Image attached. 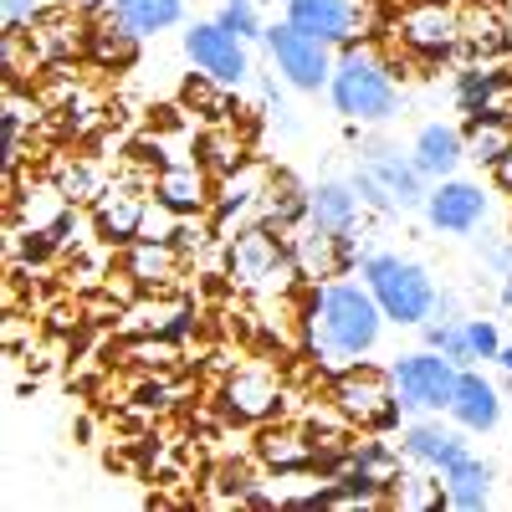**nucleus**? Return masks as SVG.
<instances>
[{"label": "nucleus", "mask_w": 512, "mask_h": 512, "mask_svg": "<svg viewBox=\"0 0 512 512\" xmlns=\"http://www.w3.org/2000/svg\"><path fill=\"white\" fill-rule=\"evenodd\" d=\"M216 21H221L226 31H236L241 41H262V31H267L262 11H256V0H221Z\"/></svg>", "instance_id": "nucleus-31"}, {"label": "nucleus", "mask_w": 512, "mask_h": 512, "mask_svg": "<svg viewBox=\"0 0 512 512\" xmlns=\"http://www.w3.org/2000/svg\"><path fill=\"white\" fill-rule=\"evenodd\" d=\"M497 364H502V369L512 374V338H507V344H502V354H497Z\"/></svg>", "instance_id": "nucleus-38"}, {"label": "nucleus", "mask_w": 512, "mask_h": 512, "mask_svg": "<svg viewBox=\"0 0 512 512\" xmlns=\"http://www.w3.org/2000/svg\"><path fill=\"white\" fill-rule=\"evenodd\" d=\"M328 98H333V113L349 118V123H390L400 113V103H405L395 62H384L369 41L338 47Z\"/></svg>", "instance_id": "nucleus-2"}, {"label": "nucleus", "mask_w": 512, "mask_h": 512, "mask_svg": "<svg viewBox=\"0 0 512 512\" xmlns=\"http://www.w3.org/2000/svg\"><path fill=\"white\" fill-rule=\"evenodd\" d=\"M200 149H205V164L216 169V175H236L241 169V139H231V134H205Z\"/></svg>", "instance_id": "nucleus-34"}, {"label": "nucleus", "mask_w": 512, "mask_h": 512, "mask_svg": "<svg viewBox=\"0 0 512 512\" xmlns=\"http://www.w3.org/2000/svg\"><path fill=\"white\" fill-rule=\"evenodd\" d=\"M282 400V379L267 364H241L226 379V415L231 420H267Z\"/></svg>", "instance_id": "nucleus-21"}, {"label": "nucleus", "mask_w": 512, "mask_h": 512, "mask_svg": "<svg viewBox=\"0 0 512 512\" xmlns=\"http://www.w3.org/2000/svg\"><path fill=\"white\" fill-rule=\"evenodd\" d=\"M267 195H272V185H267V175L262 169H236V175H221V185H216V200H210V231H216L221 241H231L236 231H246V226H256L267 216Z\"/></svg>", "instance_id": "nucleus-12"}, {"label": "nucleus", "mask_w": 512, "mask_h": 512, "mask_svg": "<svg viewBox=\"0 0 512 512\" xmlns=\"http://www.w3.org/2000/svg\"><path fill=\"white\" fill-rule=\"evenodd\" d=\"M57 185H62V195L72 200V205H93L98 195H103V180H98V169L93 164H62L57 169Z\"/></svg>", "instance_id": "nucleus-30"}, {"label": "nucleus", "mask_w": 512, "mask_h": 512, "mask_svg": "<svg viewBox=\"0 0 512 512\" xmlns=\"http://www.w3.org/2000/svg\"><path fill=\"white\" fill-rule=\"evenodd\" d=\"M333 410L344 415L359 431H390L400 425V400H395V384H390V364H349L333 374Z\"/></svg>", "instance_id": "nucleus-7"}, {"label": "nucleus", "mask_w": 512, "mask_h": 512, "mask_svg": "<svg viewBox=\"0 0 512 512\" xmlns=\"http://www.w3.org/2000/svg\"><path fill=\"white\" fill-rule=\"evenodd\" d=\"M441 487H446V507H456V512H482V507H492V492H497V466L472 451V456H461L456 466H446Z\"/></svg>", "instance_id": "nucleus-22"}, {"label": "nucleus", "mask_w": 512, "mask_h": 512, "mask_svg": "<svg viewBox=\"0 0 512 512\" xmlns=\"http://www.w3.org/2000/svg\"><path fill=\"white\" fill-rule=\"evenodd\" d=\"M108 6H118V0H108Z\"/></svg>", "instance_id": "nucleus-39"}, {"label": "nucleus", "mask_w": 512, "mask_h": 512, "mask_svg": "<svg viewBox=\"0 0 512 512\" xmlns=\"http://www.w3.org/2000/svg\"><path fill=\"white\" fill-rule=\"evenodd\" d=\"M420 344H425V349H441V354L456 359L461 369L477 364V359H472V338H466V318H425V323H420Z\"/></svg>", "instance_id": "nucleus-27"}, {"label": "nucleus", "mask_w": 512, "mask_h": 512, "mask_svg": "<svg viewBox=\"0 0 512 512\" xmlns=\"http://www.w3.org/2000/svg\"><path fill=\"white\" fill-rule=\"evenodd\" d=\"M190 0H118L113 16L134 31V36H159V31H175L185 21Z\"/></svg>", "instance_id": "nucleus-25"}, {"label": "nucleus", "mask_w": 512, "mask_h": 512, "mask_svg": "<svg viewBox=\"0 0 512 512\" xmlns=\"http://www.w3.org/2000/svg\"><path fill=\"white\" fill-rule=\"evenodd\" d=\"M139 41H144V36H134V31L113 16V26H98V31H93V57L108 62V67H128V62L139 57Z\"/></svg>", "instance_id": "nucleus-28"}, {"label": "nucleus", "mask_w": 512, "mask_h": 512, "mask_svg": "<svg viewBox=\"0 0 512 512\" xmlns=\"http://www.w3.org/2000/svg\"><path fill=\"white\" fill-rule=\"evenodd\" d=\"M466 338H472V359L477 364H497L507 338L497 333V318H466Z\"/></svg>", "instance_id": "nucleus-33"}, {"label": "nucleus", "mask_w": 512, "mask_h": 512, "mask_svg": "<svg viewBox=\"0 0 512 512\" xmlns=\"http://www.w3.org/2000/svg\"><path fill=\"white\" fill-rule=\"evenodd\" d=\"M390 492H395V502H400V507H410V512H420V507H446L441 472H431V477H420V472H400Z\"/></svg>", "instance_id": "nucleus-29"}, {"label": "nucleus", "mask_w": 512, "mask_h": 512, "mask_svg": "<svg viewBox=\"0 0 512 512\" xmlns=\"http://www.w3.org/2000/svg\"><path fill=\"white\" fill-rule=\"evenodd\" d=\"M384 308L374 303V292L354 277H333L318 282L308 292V308H303V328H308V349L323 369H349L359 359H369L384 338Z\"/></svg>", "instance_id": "nucleus-1"}, {"label": "nucleus", "mask_w": 512, "mask_h": 512, "mask_svg": "<svg viewBox=\"0 0 512 512\" xmlns=\"http://www.w3.org/2000/svg\"><path fill=\"white\" fill-rule=\"evenodd\" d=\"M492 180H497V190H502V195H512V149L492 164Z\"/></svg>", "instance_id": "nucleus-37"}, {"label": "nucleus", "mask_w": 512, "mask_h": 512, "mask_svg": "<svg viewBox=\"0 0 512 512\" xmlns=\"http://www.w3.org/2000/svg\"><path fill=\"white\" fill-rule=\"evenodd\" d=\"M466 159L492 169L507 149H512V113H492V118H466Z\"/></svg>", "instance_id": "nucleus-26"}, {"label": "nucleus", "mask_w": 512, "mask_h": 512, "mask_svg": "<svg viewBox=\"0 0 512 512\" xmlns=\"http://www.w3.org/2000/svg\"><path fill=\"white\" fill-rule=\"evenodd\" d=\"M139 405H154V410H164V405H169V384H164V379H154V384H139Z\"/></svg>", "instance_id": "nucleus-36"}, {"label": "nucleus", "mask_w": 512, "mask_h": 512, "mask_svg": "<svg viewBox=\"0 0 512 512\" xmlns=\"http://www.w3.org/2000/svg\"><path fill=\"white\" fill-rule=\"evenodd\" d=\"M364 216V200L354 190V180H318L308 190V226L328 231V236H354Z\"/></svg>", "instance_id": "nucleus-20"}, {"label": "nucleus", "mask_w": 512, "mask_h": 512, "mask_svg": "<svg viewBox=\"0 0 512 512\" xmlns=\"http://www.w3.org/2000/svg\"><path fill=\"white\" fill-rule=\"evenodd\" d=\"M400 456H410L425 472H446L461 456H472V431H461L456 420L441 425V415H420L400 431Z\"/></svg>", "instance_id": "nucleus-13"}, {"label": "nucleus", "mask_w": 512, "mask_h": 512, "mask_svg": "<svg viewBox=\"0 0 512 512\" xmlns=\"http://www.w3.org/2000/svg\"><path fill=\"white\" fill-rule=\"evenodd\" d=\"M41 16V0H6V31H31Z\"/></svg>", "instance_id": "nucleus-35"}, {"label": "nucleus", "mask_w": 512, "mask_h": 512, "mask_svg": "<svg viewBox=\"0 0 512 512\" xmlns=\"http://www.w3.org/2000/svg\"><path fill=\"white\" fill-rule=\"evenodd\" d=\"M359 282L374 292V303L384 308V318L395 328H420L436 313V297H441L431 267L415 262V256H400V251H364Z\"/></svg>", "instance_id": "nucleus-3"}, {"label": "nucleus", "mask_w": 512, "mask_h": 512, "mask_svg": "<svg viewBox=\"0 0 512 512\" xmlns=\"http://www.w3.org/2000/svg\"><path fill=\"white\" fill-rule=\"evenodd\" d=\"M410 154H415V164H420L425 180H451V175H461V164H466V134H461L456 123L431 118V123L415 128Z\"/></svg>", "instance_id": "nucleus-19"}, {"label": "nucleus", "mask_w": 512, "mask_h": 512, "mask_svg": "<svg viewBox=\"0 0 512 512\" xmlns=\"http://www.w3.org/2000/svg\"><path fill=\"white\" fill-rule=\"evenodd\" d=\"M282 16L328 47L359 41V0H282Z\"/></svg>", "instance_id": "nucleus-15"}, {"label": "nucleus", "mask_w": 512, "mask_h": 512, "mask_svg": "<svg viewBox=\"0 0 512 512\" xmlns=\"http://www.w3.org/2000/svg\"><path fill=\"white\" fill-rule=\"evenodd\" d=\"M395 31L415 57H431V62L456 57L461 41H466V21H461V11L451 6V0H415V6L400 11Z\"/></svg>", "instance_id": "nucleus-11"}, {"label": "nucleus", "mask_w": 512, "mask_h": 512, "mask_svg": "<svg viewBox=\"0 0 512 512\" xmlns=\"http://www.w3.org/2000/svg\"><path fill=\"white\" fill-rule=\"evenodd\" d=\"M502 405H507V395L497 390V384L477 364H466L461 379H456V395H451V410L446 415L461 425V431L487 436V431H497V425H502Z\"/></svg>", "instance_id": "nucleus-16"}, {"label": "nucleus", "mask_w": 512, "mask_h": 512, "mask_svg": "<svg viewBox=\"0 0 512 512\" xmlns=\"http://www.w3.org/2000/svg\"><path fill=\"white\" fill-rule=\"evenodd\" d=\"M144 210H149V195H139L134 180H113L93 200V226H98V236L108 246H128V241H139V231H144Z\"/></svg>", "instance_id": "nucleus-17"}, {"label": "nucleus", "mask_w": 512, "mask_h": 512, "mask_svg": "<svg viewBox=\"0 0 512 512\" xmlns=\"http://www.w3.org/2000/svg\"><path fill=\"white\" fill-rule=\"evenodd\" d=\"M226 277L246 292H282L292 287V277H303L292 262V241L287 231L267 226V221H256L246 231H236L226 241Z\"/></svg>", "instance_id": "nucleus-5"}, {"label": "nucleus", "mask_w": 512, "mask_h": 512, "mask_svg": "<svg viewBox=\"0 0 512 512\" xmlns=\"http://www.w3.org/2000/svg\"><path fill=\"white\" fill-rule=\"evenodd\" d=\"M425 226H431L436 236H472L492 221V190L477 185V180H431V190H425V205H420Z\"/></svg>", "instance_id": "nucleus-10"}, {"label": "nucleus", "mask_w": 512, "mask_h": 512, "mask_svg": "<svg viewBox=\"0 0 512 512\" xmlns=\"http://www.w3.org/2000/svg\"><path fill=\"white\" fill-rule=\"evenodd\" d=\"M256 456H262V466L277 477H303L318 461V441H308L303 431H292V425H277V431L256 436Z\"/></svg>", "instance_id": "nucleus-24"}, {"label": "nucleus", "mask_w": 512, "mask_h": 512, "mask_svg": "<svg viewBox=\"0 0 512 512\" xmlns=\"http://www.w3.org/2000/svg\"><path fill=\"white\" fill-rule=\"evenodd\" d=\"M456 379H461V364L446 359L441 349H410L400 359H390V384H395V400L410 420L420 415H446L451 410V395H456Z\"/></svg>", "instance_id": "nucleus-6"}, {"label": "nucleus", "mask_w": 512, "mask_h": 512, "mask_svg": "<svg viewBox=\"0 0 512 512\" xmlns=\"http://www.w3.org/2000/svg\"><path fill=\"white\" fill-rule=\"evenodd\" d=\"M154 195L175 210V216H210L216 185H210L205 159H164L159 175H154Z\"/></svg>", "instance_id": "nucleus-14"}, {"label": "nucleus", "mask_w": 512, "mask_h": 512, "mask_svg": "<svg viewBox=\"0 0 512 512\" xmlns=\"http://www.w3.org/2000/svg\"><path fill=\"white\" fill-rule=\"evenodd\" d=\"M354 190H359L364 210L395 216V210H420L431 180L420 175L415 154H400L390 144H364L359 149V169H354Z\"/></svg>", "instance_id": "nucleus-4"}, {"label": "nucleus", "mask_w": 512, "mask_h": 512, "mask_svg": "<svg viewBox=\"0 0 512 512\" xmlns=\"http://www.w3.org/2000/svg\"><path fill=\"white\" fill-rule=\"evenodd\" d=\"M180 47L190 57L195 72H205L210 82H221V88H246L251 82V52L236 31H226L216 16L210 21H190L180 31Z\"/></svg>", "instance_id": "nucleus-9"}, {"label": "nucleus", "mask_w": 512, "mask_h": 512, "mask_svg": "<svg viewBox=\"0 0 512 512\" xmlns=\"http://www.w3.org/2000/svg\"><path fill=\"white\" fill-rule=\"evenodd\" d=\"M180 246L175 241H149V236H139V241H128V251H123V277L134 282V287H169L180 277Z\"/></svg>", "instance_id": "nucleus-23"}, {"label": "nucleus", "mask_w": 512, "mask_h": 512, "mask_svg": "<svg viewBox=\"0 0 512 512\" xmlns=\"http://www.w3.org/2000/svg\"><path fill=\"white\" fill-rule=\"evenodd\" d=\"M262 47H267V57H272V67H277V77L287 82V88H297V93H328L333 62H338L328 41L297 31V26L282 16V21H272V26L262 31Z\"/></svg>", "instance_id": "nucleus-8"}, {"label": "nucleus", "mask_w": 512, "mask_h": 512, "mask_svg": "<svg viewBox=\"0 0 512 512\" xmlns=\"http://www.w3.org/2000/svg\"><path fill=\"white\" fill-rule=\"evenodd\" d=\"M451 93H456V108L466 118H492V113H512V77L502 67H487V62H472V67H461L456 82H451Z\"/></svg>", "instance_id": "nucleus-18"}, {"label": "nucleus", "mask_w": 512, "mask_h": 512, "mask_svg": "<svg viewBox=\"0 0 512 512\" xmlns=\"http://www.w3.org/2000/svg\"><path fill=\"white\" fill-rule=\"evenodd\" d=\"M482 262H487V272L497 277V297H502V308L512 313V236H507V241L482 246Z\"/></svg>", "instance_id": "nucleus-32"}]
</instances>
